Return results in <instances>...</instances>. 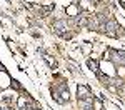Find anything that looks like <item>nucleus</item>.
Here are the masks:
<instances>
[{
    "label": "nucleus",
    "instance_id": "obj_1",
    "mask_svg": "<svg viewBox=\"0 0 125 110\" xmlns=\"http://www.w3.org/2000/svg\"><path fill=\"white\" fill-rule=\"evenodd\" d=\"M53 29H55L57 33H63L65 29H67V27H65V22H63V20H57V22H53Z\"/></svg>",
    "mask_w": 125,
    "mask_h": 110
},
{
    "label": "nucleus",
    "instance_id": "obj_3",
    "mask_svg": "<svg viewBox=\"0 0 125 110\" xmlns=\"http://www.w3.org/2000/svg\"><path fill=\"white\" fill-rule=\"evenodd\" d=\"M88 67L92 70H97V62H92V60H90V62H88Z\"/></svg>",
    "mask_w": 125,
    "mask_h": 110
},
{
    "label": "nucleus",
    "instance_id": "obj_2",
    "mask_svg": "<svg viewBox=\"0 0 125 110\" xmlns=\"http://www.w3.org/2000/svg\"><path fill=\"white\" fill-rule=\"evenodd\" d=\"M90 95V92L87 87H78V97H82V99H87Z\"/></svg>",
    "mask_w": 125,
    "mask_h": 110
}]
</instances>
